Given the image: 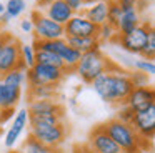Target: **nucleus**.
I'll use <instances>...</instances> for the list:
<instances>
[{
    "mask_svg": "<svg viewBox=\"0 0 155 153\" xmlns=\"http://www.w3.org/2000/svg\"><path fill=\"white\" fill-rule=\"evenodd\" d=\"M94 92L110 105H124L130 92L135 88L134 82L130 78V72L118 70V72H102L94 82Z\"/></svg>",
    "mask_w": 155,
    "mask_h": 153,
    "instance_id": "nucleus-1",
    "label": "nucleus"
},
{
    "mask_svg": "<svg viewBox=\"0 0 155 153\" xmlns=\"http://www.w3.org/2000/svg\"><path fill=\"white\" fill-rule=\"evenodd\" d=\"M107 135L117 143L122 153H142L147 150V146L152 145V142L142 140L137 135L130 123H124L117 118H110L108 122L102 123Z\"/></svg>",
    "mask_w": 155,
    "mask_h": 153,
    "instance_id": "nucleus-2",
    "label": "nucleus"
},
{
    "mask_svg": "<svg viewBox=\"0 0 155 153\" xmlns=\"http://www.w3.org/2000/svg\"><path fill=\"white\" fill-rule=\"evenodd\" d=\"M118 70L120 68L110 58L104 55L102 47H97V48H92L88 52L82 53L74 73H77L84 83L90 85L102 72H118Z\"/></svg>",
    "mask_w": 155,
    "mask_h": 153,
    "instance_id": "nucleus-3",
    "label": "nucleus"
},
{
    "mask_svg": "<svg viewBox=\"0 0 155 153\" xmlns=\"http://www.w3.org/2000/svg\"><path fill=\"white\" fill-rule=\"evenodd\" d=\"M152 32H153L152 22H142L140 25L135 27L134 30H130L128 33L117 35L114 38V42H117L120 45V48H124L125 52L132 53V55H140L142 50L145 48V45L148 43Z\"/></svg>",
    "mask_w": 155,
    "mask_h": 153,
    "instance_id": "nucleus-4",
    "label": "nucleus"
},
{
    "mask_svg": "<svg viewBox=\"0 0 155 153\" xmlns=\"http://www.w3.org/2000/svg\"><path fill=\"white\" fill-rule=\"evenodd\" d=\"M65 76H67V72L60 67L35 63L32 68H27L25 72V82L28 88L38 85H60Z\"/></svg>",
    "mask_w": 155,
    "mask_h": 153,
    "instance_id": "nucleus-5",
    "label": "nucleus"
},
{
    "mask_svg": "<svg viewBox=\"0 0 155 153\" xmlns=\"http://www.w3.org/2000/svg\"><path fill=\"white\" fill-rule=\"evenodd\" d=\"M28 135L38 140L40 143L50 146V148H60L65 142H67L68 128L65 122H58L54 125H35L30 126Z\"/></svg>",
    "mask_w": 155,
    "mask_h": 153,
    "instance_id": "nucleus-6",
    "label": "nucleus"
},
{
    "mask_svg": "<svg viewBox=\"0 0 155 153\" xmlns=\"http://www.w3.org/2000/svg\"><path fill=\"white\" fill-rule=\"evenodd\" d=\"M30 20L34 23V38L38 40H55V38H64V25L54 22L48 18L42 10H32Z\"/></svg>",
    "mask_w": 155,
    "mask_h": 153,
    "instance_id": "nucleus-7",
    "label": "nucleus"
},
{
    "mask_svg": "<svg viewBox=\"0 0 155 153\" xmlns=\"http://www.w3.org/2000/svg\"><path fill=\"white\" fill-rule=\"evenodd\" d=\"M20 45L22 43L18 42L17 37L5 32L4 45L0 48V76L17 67L20 60Z\"/></svg>",
    "mask_w": 155,
    "mask_h": 153,
    "instance_id": "nucleus-8",
    "label": "nucleus"
},
{
    "mask_svg": "<svg viewBox=\"0 0 155 153\" xmlns=\"http://www.w3.org/2000/svg\"><path fill=\"white\" fill-rule=\"evenodd\" d=\"M130 125L142 140L152 142L155 133V105H152L143 112H135Z\"/></svg>",
    "mask_w": 155,
    "mask_h": 153,
    "instance_id": "nucleus-9",
    "label": "nucleus"
},
{
    "mask_svg": "<svg viewBox=\"0 0 155 153\" xmlns=\"http://www.w3.org/2000/svg\"><path fill=\"white\" fill-rule=\"evenodd\" d=\"M87 146L92 153H120V148L117 143L107 135L105 128L102 125H97L87 138Z\"/></svg>",
    "mask_w": 155,
    "mask_h": 153,
    "instance_id": "nucleus-10",
    "label": "nucleus"
},
{
    "mask_svg": "<svg viewBox=\"0 0 155 153\" xmlns=\"http://www.w3.org/2000/svg\"><path fill=\"white\" fill-rule=\"evenodd\" d=\"M124 105H127L134 112H143V110L150 108L152 105H155V90L150 85L135 86L130 92V95L127 96Z\"/></svg>",
    "mask_w": 155,
    "mask_h": 153,
    "instance_id": "nucleus-11",
    "label": "nucleus"
},
{
    "mask_svg": "<svg viewBox=\"0 0 155 153\" xmlns=\"http://www.w3.org/2000/svg\"><path fill=\"white\" fill-rule=\"evenodd\" d=\"M98 25L92 23L84 15L75 13L70 20L64 25V37H97Z\"/></svg>",
    "mask_w": 155,
    "mask_h": 153,
    "instance_id": "nucleus-12",
    "label": "nucleus"
},
{
    "mask_svg": "<svg viewBox=\"0 0 155 153\" xmlns=\"http://www.w3.org/2000/svg\"><path fill=\"white\" fill-rule=\"evenodd\" d=\"M27 112L30 116H57L65 120V106L58 100H32Z\"/></svg>",
    "mask_w": 155,
    "mask_h": 153,
    "instance_id": "nucleus-13",
    "label": "nucleus"
},
{
    "mask_svg": "<svg viewBox=\"0 0 155 153\" xmlns=\"http://www.w3.org/2000/svg\"><path fill=\"white\" fill-rule=\"evenodd\" d=\"M27 125H28V112H27V108H24L18 113H15L14 123H12V126L7 130V133H5V142L4 143H5L7 148H12V146L18 142V138H20V135L24 133V130L27 128Z\"/></svg>",
    "mask_w": 155,
    "mask_h": 153,
    "instance_id": "nucleus-14",
    "label": "nucleus"
},
{
    "mask_svg": "<svg viewBox=\"0 0 155 153\" xmlns=\"http://www.w3.org/2000/svg\"><path fill=\"white\" fill-rule=\"evenodd\" d=\"M44 13L48 17V18L54 20V22L60 23V25H65V23L75 15V13L70 10V7L67 5L65 0H52V2L48 3V7L45 8Z\"/></svg>",
    "mask_w": 155,
    "mask_h": 153,
    "instance_id": "nucleus-15",
    "label": "nucleus"
},
{
    "mask_svg": "<svg viewBox=\"0 0 155 153\" xmlns=\"http://www.w3.org/2000/svg\"><path fill=\"white\" fill-rule=\"evenodd\" d=\"M80 15H84L85 18L90 20L95 25H104V23H107V2L98 0L88 7H84Z\"/></svg>",
    "mask_w": 155,
    "mask_h": 153,
    "instance_id": "nucleus-16",
    "label": "nucleus"
},
{
    "mask_svg": "<svg viewBox=\"0 0 155 153\" xmlns=\"http://www.w3.org/2000/svg\"><path fill=\"white\" fill-rule=\"evenodd\" d=\"M22 98L20 86H10L0 82V108H15Z\"/></svg>",
    "mask_w": 155,
    "mask_h": 153,
    "instance_id": "nucleus-17",
    "label": "nucleus"
},
{
    "mask_svg": "<svg viewBox=\"0 0 155 153\" xmlns=\"http://www.w3.org/2000/svg\"><path fill=\"white\" fill-rule=\"evenodd\" d=\"M143 22L142 20V13L135 10H127V12H122L120 18L117 22V33L122 35V33H128L130 30H134L135 27H138Z\"/></svg>",
    "mask_w": 155,
    "mask_h": 153,
    "instance_id": "nucleus-18",
    "label": "nucleus"
},
{
    "mask_svg": "<svg viewBox=\"0 0 155 153\" xmlns=\"http://www.w3.org/2000/svg\"><path fill=\"white\" fill-rule=\"evenodd\" d=\"M58 85H38L28 88V102L32 100H57L58 98Z\"/></svg>",
    "mask_w": 155,
    "mask_h": 153,
    "instance_id": "nucleus-19",
    "label": "nucleus"
},
{
    "mask_svg": "<svg viewBox=\"0 0 155 153\" xmlns=\"http://www.w3.org/2000/svg\"><path fill=\"white\" fill-rule=\"evenodd\" d=\"M65 40H67V43L72 47V48L78 50L80 53H85V52H88V50H92V48L102 47V43L98 42L97 37H67Z\"/></svg>",
    "mask_w": 155,
    "mask_h": 153,
    "instance_id": "nucleus-20",
    "label": "nucleus"
},
{
    "mask_svg": "<svg viewBox=\"0 0 155 153\" xmlns=\"http://www.w3.org/2000/svg\"><path fill=\"white\" fill-rule=\"evenodd\" d=\"M20 153H60L58 148H50V146L40 143L38 140H35L34 136L28 135L27 140L22 145V151Z\"/></svg>",
    "mask_w": 155,
    "mask_h": 153,
    "instance_id": "nucleus-21",
    "label": "nucleus"
},
{
    "mask_svg": "<svg viewBox=\"0 0 155 153\" xmlns=\"http://www.w3.org/2000/svg\"><path fill=\"white\" fill-rule=\"evenodd\" d=\"M35 63H44V65H52V67L64 68V63H62L60 57L52 52H47V50H35Z\"/></svg>",
    "mask_w": 155,
    "mask_h": 153,
    "instance_id": "nucleus-22",
    "label": "nucleus"
},
{
    "mask_svg": "<svg viewBox=\"0 0 155 153\" xmlns=\"http://www.w3.org/2000/svg\"><path fill=\"white\" fill-rule=\"evenodd\" d=\"M0 78H2L0 82L5 83V85L20 86V88H22V85L25 83V72H20V70L14 68V70H10V72L4 73V75L0 76Z\"/></svg>",
    "mask_w": 155,
    "mask_h": 153,
    "instance_id": "nucleus-23",
    "label": "nucleus"
},
{
    "mask_svg": "<svg viewBox=\"0 0 155 153\" xmlns=\"http://www.w3.org/2000/svg\"><path fill=\"white\" fill-rule=\"evenodd\" d=\"M25 8H27L25 0H8V2L5 3V13H7L10 18H17V17H20Z\"/></svg>",
    "mask_w": 155,
    "mask_h": 153,
    "instance_id": "nucleus-24",
    "label": "nucleus"
},
{
    "mask_svg": "<svg viewBox=\"0 0 155 153\" xmlns=\"http://www.w3.org/2000/svg\"><path fill=\"white\" fill-rule=\"evenodd\" d=\"M117 28L110 23H104V25H98V32H97V38L98 42H114V38L117 37Z\"/></svg>",
    "mask_w": 155,
    "mask_h": 153,
    "instance_id": "nucleus-25",
    "label": "nucleus"
},
{
    "mask_svg": "<svg viewBox=\"0 0 155 153\" xmlns=\"http://www.w3.org/2000/svg\"><path fill=\"white\" fill-rule=\"evenodd\" d=\"M20 58L27 65V68H32L35 65V50L30 43H22L20 45Z\"/></svg>",
    "mask_w": 155,
    "mask_h": 153,
    "instance_id": "nucleus-26",
    "label": "nucleus"
},
{
    "mask_svg": "<svg viewBox=\"0 0 155 153\" xmlns=\"http://www.w3.org/2000/svg\"><path fill=\"white\" fill-rule=\"evenodd\" d=\"M134 67H135V70H137V72L147 73V75H150V76L155 73V63H153V60H145V58L137 60V62L134 63Z\"/></svg>",
    "mask_w": 155,
    "mask_h": 153,
    "instance_id": "nucleus-27",
    "label": "nucleus"
},
{
    "mask_svg": "<svg viewBox=\"0 0 155 153\" xmlns=\"http://www.w3.org/2000/svg\"><path fill=\"white\" fill-rule=\"evenodd\" d=\"M140 57H142V58H145V60H153L155 58V30L150 33L148 43L145 45V48L142 50Z\"/></svg>",
    "mask_w": 155,
    "mask_h": 153,
    "instance_id": "nucleus-28",
    "label": "nucleus"
},
{
    "mask_svg": "<svg viewBox=\"0 0 155 153\" xmlns=\"http://www.w3.org/2000/svg\"><path fill=\"white\" fill-rule=\"evenodd\" d=\"M134 113L135 112L132 108H128L127 105H118V110H117L114 118L120 120V122H124V123H130L132 118H134Z\"/></svg>",
    "mask_w": 155,
    "mask_h": 153,
    "instance_id": "nucleus-29",
    "label": "nucleus"
},
{
    "mask_svg": "<svg viewBox=\"0 0 155 153\" xmlns=\"http://www.w3.org/2000/svg\"><path fill=\"white\" fill-rule=\"evenodd\" d=\"M148 76L147 73H142V72H135V73H130V78L134 82V86H145L148 85Z\"/></svg>",
    "mask_w": 155,
    "mask_h": 153,
    "instance_id": "nucleus-30",
    "label": "nucleus"
},
{
    "mask_svg": "<svg viewBox=\"0 0 155 153\" xmlns=\"http://www.w3.org/2000/svg\"><path fill=\"white\" fill-rule=\"evenodd\" d=\"M115 2L118 3V7H120L122 12H127V10H135L137 8L138 0H115Z\"/></svg>",
    "mask_w": 155,
    "mask_h": 153,
    "instance_id": "nucleus-31",
    "label": "nucleus"
},
{
    "mask_svg": "<svg viewBox=\"0 0 155 153\" xmlns=\"http://www.w3.org/2000/svg\"><path fill=\"white\" fill-rule=\"evenodd\" d=\"M14 113L15 108H2V112H0V126L5 125L10 118H14Z\"/></svg>",
    "mask_w": 155,
    "mask_h": 153,
    "instance_id": "nucleus-32",
    "label": "nucleus"
},
{
    "mask_svg": "<svg viewBox=\"0 0 155 153\" xmlns=\"http://www.w3.org/2000/svg\"><path fill=\"white\" fill-rule=\"evenodd\" d=\"M65 2H67V5L70 7V10L74 13H80L85 7V3L82 2V0H65Z\"/></svg>",
    "mask_w": 155,
    "mask_h": 153,
    "instance_id": "nucleus-33",
    "label": "nucleus"
},
{
    "mask_svg": "<svg viewBox=\"0 0 155 153\" xmlns=\"http://www.w3.org/2000/svg\"><path fill=\"white\" fill-rule=\"evenodd\" d=\"M20 28H22V32H24V33H32V32H34V23H32L30 17L22 20V22H20Z\"/></svg>",
    "mask_w": 155,
    "mask_h": 153,
    "instance_id": "nucleus-34",
    "label": "nucleus"
},
{
    "mask_svg": "<svg viewBox=\"0 0 155 153\" xmlns=\"http://www.w3.org/2000/svg\"><path fill=\"white\" fill-rule=\"evenodd\" d=\"M74 153H92L90 151V148L87 146V143H84V145H74V150H72Z\"/></svg>",
    "mask_w": 155,
    "mask_h": 153,
    "instance_id": "nucleus-35",
    "label": "nucleus"
},
{
    "mask_svg": "<svg viewBox=\"0 0 155 153\" xmlns=\"http://www.w3.org/2000/svg\"><path fill=\"white\" fill-rule=\"evenodd\" d=\"M35 2H37V10H45L52 0H35Z\"/></svg>",
    "mask_w": 155,
    "mask_h": 153,
    "instance_id": "nucleus-36",
    "label": "nucleus"
},
{
    "mask_svg": "<svg viewBox=\"0 0 155 153\" xmlns=\"http://www.w3.org/2000/svg\"><path fill=\"white\" fill-rule=\"evenodd\" d=\"M10 20H12V18L7 15V13H2V15H0V23H4V25H5V23H8Z\"/></svg>",
    "mask_w": 155,
    "mask_h": 153,
    "instance_id": "nucleus-37",
    "label": "nucleus"
},
{
    "mask_svg": "<svg viewBox=\"0 0 155 153\" xmlns=\"http://www.w3.org/2000/svg\"><path fill=\"white\" fill-rule=\"evenodd\" d=\"M4 40H5V32H0V48L4 45Z\"/></svg>",
    "mask_w": 155,
    "mask_h": 153,
    "instance_id": "nucleus-38",
    "label": "nucleus"
},
{
    "mask_svg": "<svg viewBox=\"0 0 155 153\" xmlns=\"http://www.w3.org/2000/svg\"><path fill=\"white\" fill-rule=\"evenodd\" d=\"M82 2L85 3V5H92V3H95V2H98V0H82Z\"/></svg>",
    "mask_w": 155,
    "mask_h": 153,
    "instance_id": "nucleus-39",
    "label": "nucleus"
},
{
    "mask_svg": "<svg viewBox=\"0 0 155 153\" xmlns=\"http://www.w3.org/2000/svg\"><path fill=\"white\" fill-rule=\"evenodd\" d=\"M2 13H5V3L0 2V15H2Z\"/></svg>",
    "mask_w": 155,
    "mask_h": 153,
    "instance_id": "nucleus-40",
    "label": "nucleus"
},
{
    "mask_svg": "<svg viewBox=\"0 0 155 153\" xmlns=\"http://www.w3.org/2000/svg\"><path fill=\"white\" fill-rule=\"evenodd\" d=\"M2 133H4V128H2V126H0V135H2Z\"/></svg>",
    "mask_w": 155,
    "mask_h": 153,
    "instance_id": "nucleus-41",
    "label": "nucleus"
},
{
    "mask_svg": "<svg viewBox=\"0 0 155 153\" xmlns=\"http://www.w3.org/2000/svg\"><path fill=\"white\" fill-rule=\"evenodd\" d=\"M8 153H20V151H8Z\"/></svg>",
    "mask_w": 155,
    "mask_h": 153,
    "instance_id": "nucleus-42",
    "label": "nucleus"
},
{
    "mask_svg": "<svg viewBox=\"0 0 155 153\" xmlns=\"http://www.w3.org/2000/svg\"><path fill=\"white\" fill-rule=\"evenodd\" d=\"M0 112H2V108H0Z\"/></svg>",
    "mask_w": 155,
    "mask_h": 153,
    "instance_id": "nucleus-43",
    "label": "nucleus"
},
{
    "mask_svg": "<svg viewBox=\"0 0 155 153\" xmlns=\"http://www.w3.org/2000/svg\"><path fill=\"white\" fill-rule=\"evenodd\" d=\"M120 153H122V151H120Z\"/></svg>",
    "mask_w": 155,
    "mask_h": 153,
    "instance_id": "nucleus-44",
    "label": "nucleus"
}]
</instances>
